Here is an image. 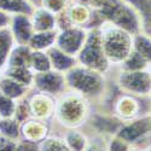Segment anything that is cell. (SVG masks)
I'll list each match as a JSON object with an SVG mask.
<instances>
[{
    "mask_svg": "<svg viewBox=\"0 0 151 151\" xmlns=\"http://www.w3.org/2000/svg\"><path fill=\"white\" fill-rule=\"evenodd\" d=\"M51 57H52V60L55 63V65L58 69H65V68L71 65V59L68 56L63 55V53H60L58 51H53L51 53Z\"/></svg>",
    "mask_w": 151,
    "mask_h": 151,
    "instance_id": "cell-6",
    "label": "cell"
},
{
    "mask_svg": "<svg viewBox=\"0 0 151 151\" xmlns=\"http://www.w3.org/2000/svg\"><path fill=\"white\" fill-rule=\"evenodd\" d=\"M112 151H123V147L120 143H114V146H112Z\"/></svg>",
    "mask_w": 151,
    "mask_h": 151,
    "instance_id": "cell-10",
    "label": "cell"
},
{
    "mask_svg": "<svg viewBox=\"0 0 151 151\" xmlns=\"http://www.w3.org/2000/svg\"><path fill=\"white\" fill-rule=\"evenodd\" d=\"M41 82H44V88H47V90H57L59 85H60V80L58 76H55V75H46L41 79Z\"/></svg>",
    "mask_w": 151,
    "mask_h": 151,
    "instance_id": "cell-7",
    "label": "cell"
},
{
    "mask_svg": "<svg viewBox=\"0 0 151 151\" xmlns=\"http://www.w3.org/2000/svg\"><path fill=\"white\" fill-rule=\"evenodd\" d=\"M52 40H53L52 34H39V35L34 36L33 44L36 47H44V46H47Z\"/></svg>",
    "mask_w": 151,
    "mask_h": 151,
    "instance_id": "cell-8",
    "label": "cell"
},
{
    "mask_svg": "<svg viewBox=\"0 0 151 151\" xmlns=\"http://www.w3.org/2000/svg\"><path fill=\"white\" fill-rule=\"evenodd\" d=\"M80 40H81V34L76 32H68L62 37L60 44H62V47H65L68 51H74L79 46Z\"/></svg>",
    "mask_w": 151,
    "mask_h": 151,
    "instance_id": "cell-5",
    "label": "cell"
},
{
    "mask_svg": "<svg viewBox=\"0 0 151 151\" xmlns=\"http://www.w3.org/2000/svg\"><path fill=\"white\" fill-rule=\"evenodd\" d=\"M135 52L139 53L146 62H151V39L144 34H138L134 39Z\"/></svg>",
    "mask_w": 151,
    "mask_h": 151,
    "instance_id": "cell-2",
    "label": "cell"
},
{
    "mask_svg": "<svg viewBox=\"0 0 151 151\" xmlns=\"http://www.w3.org/2000/svg\"><path fill=\"white\" fill-rule=\"evenodd\" d=\"M41 53H36L35 56H34V63H35V68H37L39 70H45V69H47L48 68V63H47V60H46V58L44 57V56H40Z\"/></svg>",
    "mask_w": 151,
    "mask_h": 151,
    "instance_id": "cell-9",
    "label": "cell"
},
{
    "mask_svg": "<svg viewBox=\"0 0 151 151\" xmlns=\"http://www.w3.org/2000/svg\"><path fill=\"white\" fill-rule=\"evenodd\" d=\"M139 14L142 29H144L151 39V0H126Z\"/></svg>",
    "mask_w": 151,
    "mask_h": 151,
    "instance_id": "cell-1",
    "label": "cell"
},
{
    "mask_svg": "<svg viewBox=\"0 0 151 151\" xmlns=\"http://www.w3.org/2000/svg\"><path fill=\"white\" fill-rule=\"evenodd\" d=\"M81 57H82V62L87 63V64H91V65L99 64V60L102 59V53H100L99 47L96 44V41H92L90 44V46H87L85 48Z\"/></svg>",
    "mask_w": 151,
    "mask_h": 151,
    "instance_id": "cell-3",
    "label": "cell"
},
{
    "mask_svg": "<svg viewBox=\"0 0 151 151\" xmlns=\"http://www.w3.org/2000/svg\"><path fill=\"white\" fill-rule=\"evenodd\" d=\"M147 129V122L146 120H143L140 122H137L132 126H129V127H126L122 133H121V137H123L124 139H134V138H137L138 135H140L144 131Z\"/></svg>",
    "mask_w": 151,
    "mask_h": 151,
    "instance_id": "cell-4",
    "label": "cell"
}]
</instances>
